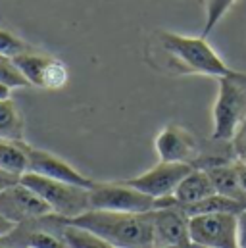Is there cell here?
Instances as JSON below:
<instances>
[{
    "label": "cell",
    "mask_w": 246,
    "mask_h": 248,
    "mask_svg": "<svg viewBox=\"0 0 246 248\" xmlns=\"http://www.w3.org/2000/svg\"><path fill=\"white\" fill-rule=\"evenodd\" d=\"M21 183L31 186L52 210V214L62 219H75L91 210V188L71 185L65 181H56L33 171H25L19 177Z\"/></svg>",
    "instance_id": "cell-4"
},
{
    "label": "cell",
    "mask_w": 246,
    "mask_h": 248,
    "mask_svg": "<svg viewBox=\"0 0 246 248\" xmlns=\"http://www.w3.org/2000/svg\"><path fill=\"white\" fill-rule=\"evenodd\" d=\"M194 170L192 164H179V162H158L154 168H150L148 171L125 179V183L131 186L146 192L148 196L160 200V198H168L173 196L177 185L183 181L186 173H190Z\"/></svg>",
    "instance_id": "cell-8"
},
{
    "label": "cell",
    "mask_w": 246,
    "mask_h": 248,
    "mask_svg": "<svg viewBox=\"0 0 246 248\" xmlns=\"http://www.w3.org/2000/svg\"><path fill=\"white\" fill-rule=\"evenodd\" d=\"M91 210H112L146 214L156 210V198L131 186L125 181L94 183L91 188Z\"/></svg>",
    "instance_id": "cell-5"
},
{
    "label": "cell",
    "mask_w": 246,
    "mask_h": 248,
    "mask_svg": "<svg viewBox=\"0 0 246 248\" xmlns=\"http://www.w3.org/2000/svg\"><path fill=\"white\" fill-rule=\"evenodd\" d=\"M12 87H8V85H4V83H0V100H6V98H10V94H12Z\"/></svg>",
    "instance_id": "cell-26"
},
{
    "label": "cell",
    "mask_w": 246,
    "mask_h": 248,
    "mask_svg": "<svg viewBox=\"0 0 246 248\" xmlns=\"http://www.w3.org/2000/svg\"><path fill=\"white\" fill-rule=\"evenodd\" d=\"M73 225L85 227L102 237L116 248H152L154 247V223L152 212H112V210H89L75 219H67Z\"/></svg>",
    "instance_id": "cell-1"
},
{
    "label": "cell",
    "mask_w": 246,
    "mask_h": 248,
    "mask_svg": "<svg viewBox=\"0 0 246 248\" xmlns=\"http://www.w3.org/2000/svg\"><path fill=\"white\" fill-rule=\"evenodd\" d=\"M152 248H186V247H181V245H156V247Z\"/></svg>",
    "instance_id": "cell-28"
},
{
    "label": "cell",
    "mask_w": 246,
    "mask_h": 248,
    "mask_svg": "<svg viewBox=\"0 0 246 248\" xmlns=\"http://www.w3.org/2000/svg\"><path fill=\"white\" fill-rule=\"evenodd\" d=\"M154 247L156 245H181L190 248L188 217L179 206H164L152 210Z\"/></svg>",
    "instance_id": "cell-11"
},
{
    "label": "cell",
    "mask_w": 246,
    "mask_h": 248,
    "mask_svg": "<svg viewBox=\"0 0 246 248\" xmlns=\"http://www.w3.org/2000/svg\"><path fill=\"white\" fill-rule=\"evenodd\" d=\"M0 212L15 225L52 216L50 206L21 181H15L0 190Z\"/></svg>",
    "instance_id": "cell-7"
},
{
    "label": "cell",
    "mask_w": 246,
    "mask_h": 248,
    "mask_svg": "<svg viewBox=\"0 0 246 248\" xmlns=\"http://www.w3.org/2000/svg\"><path fill=\"white\" fill-rule=\"evenodd\" d=\"M43 221H45V217L19 223L15 227V231L12 235H8L6 239L14 241V243L17 241L21 248H69V245L65 243L63 235H62V225L60 231H54L52 227H45Z\"/></svg>",
    "instance_id": "cell-13"
},
{
    "label": "cell",
    "mask_w": 246,
    "mask_h": 248,
    "mask_svg": "<svg viewBox=\"0 0 246 248\" xmlns=\"http://www.w3.org/2000/svg\"><path fill=\"white\" fill-rule=\"evenodd\" d=\"M0 248H15V247H12L6 237H2V239H0Z\"/></svg>",
    "instance_id": "cell-27"
},
{
    "label": "cell",
    "mask_w": 246,
    "mask_h": 248,
    "mask_svg": "<svg viewBox=\"0 0 246 248\" xmlns=\"http://www.w3.org/2000/svg\"><path fill=\"white\" fill-rule=\"evenodd\" d=\"M215 185L210 177V173L204 168H194L190 173H186L183 181L177 185L173 196L168 198H160L156 200V208H164V206H186V204H194L200 202L212 194H215Z\"/></svg>",
    "instance_id": "cell-12"
},
{
    "label": "cell",
    "mask_w": 246,
    "mask_h": 248,
    "mask_svg": "<svg viewBox=\"0 0 246 248\" xmlns=\"http://www.w3.org/2000/svg\"><path fill=\"white\" fill-rule=\"evenodd\" d=\"M62 235H63L65 243L69 245V248H116L108 241H104L102 237L94 235L92 231L73 225L67 219H63V223H62Z\"/></svg>",
    "instance_id": "cell-19"
},
{
    "label": "cell",
    "mask_w": 246,
    "mask_h": 248,
    "mask_svg": "<svg viewBox=\"0 0 246 248\" xmlns=\"http://www.w3.org/2000/svg\"><path fill=\"white\" fill-rule=\"evenodd\" d=\"M177 206V204H175ZM186 214V217H194V216H204V214H221V212H227V214H241L246 208V204L235 200V198H229L225 194H212L200 202H194V204H186V206H179Z\"/></svg>",
    "instance_id": "cell-16"
},
{
    "label": "cell",
    "mask_w": 246,
    "mask_h": 248,
    "mask_svg": "<svg viewBox=\"0 0 246 248\" xmlns=\"http://www.w3.org/2000/svg\"><path fill=\"white\" fill-rule=\"evenodd\" d=\"M25 152H27V162H29L27 171H33V173H39V175H45V177H50L56 181H65L71 185L87 186V188H92L94 185V181H91L89 177L79 173L75 168H71L67 162H63L62 158L46 152V150L29 146L25 142Z\"/></svg>",
    "instance_id": "cell-10"
},
{
    "label": "cell",
    "mask_w": 246,
    "mask_h": 248,
    "mask_svg": "<svg viewBox=\"0 0 246 248\" xmlns=\"http://www.w3.org/2000/svg\"><path fill=\"white\" fill-rule=\"evenodd\" d=\"M204 170L210 173V177H212V181L215 185V190L219 194H225L229 198H235V200L246 204V190L243 186V181H241L237 164L219 162V164L208 166Z\"/></svg>",
    "instance_id": "cell-14"
},
{
    "label": "cell",
    "mask_w": 246,
    "mask_h": 248,
    "mask_svg": "<svg viewBox=\"0 0 246 248\" xmlns=\"http://www.w3.org/2000/svg\"><path fill=\"white\" fill-rule=\"evenodd\" d=\"M217 81L212 137L215 140H233L246 122V73L235 71Z\"/></svg>",
    "instance_id": "cell-3"
},
{
    "label": "cell",
    "mask_w": 246,
    "mask_h": 248,
    "mask_svg": "<svg viewBox=\"0 0 246 248\" xmlns=\"http://www.w3.org/2000/svg\"><path fill=\"white\" fill-rule=\"evenodd\" d=\"M158 158L162 162H179V164H192L198 158V142L196 137L181 125H166L156 140H154Z\"/></svg>",
    "instance_id": "cell-9"
},
{
    "label": "cell",
    "mask_w": 246,
    "mask_h": 248,
    "mask_svg": "<svg viewBox=\"0 0 246 248\" xmlns=\"http://www.w3.org/2000/svg\"><path fill=\"white\" fill-rule=\"evenodd\" d=\"M190 248H208V247H200V245H190Z\"/></svg>",
    "instance_id": "cell-29"
},
{
    "label": "cell",
    "mask_w": 246,
    "mask_h": 248,
    "mask_svg": "<svg viewBox=\"0 0 246 248\" xmlns=\"http://www.w3.org/2000/svg\"><path fill=\"white\" fill-rule=\"evenodd\" d=\"M27 164L25 140H10L0 137V170L21 177L27 171Z\"/></svg>",
    "instance_id": "cell-17"
},
{
    "label": "cell",
    "mask_w": 246,
    "mask_h": 248,
    "mask_svg": "<svg viewBox=\"0 0 246 248\" xmlns=\"http://www.w3.org/2000/svg\"><path fill=\"white\" fill-rule=\"evenodd\" d=\"M190 245L208 248H239V214H204L188 217Z\"/></svg>",
    "instance_id": "cell-6"
},
{
    "label": "cell",
    "mask_w": 246,
    "mask_h": 248,
    "mask_svg": "<svg viewBox=\"0 0 246 248\" xmlns=\"http://www.w3.org/2000/svg\"><path fill=\"white\" fill-rule=\"evenodd\" d=\"M158 41L162 50L168 54L171 67H175L179 73L208 75L215 79L235 73V69H231L217 56V52L210 46V43L202 35L184 37L171 31H160Z\"/></svg>",
    "instance_id": "cell-2"
},
{
    "label": "cell",
    "mask_w": 246,
    "mask_h": 248,
    "mask_svg": "<svg viewBox=\"0 0 246 248\" xmlns=\"http://www.w3.org/2000/svg\"><path fill=\"white\" fill-rule=\"evenodd\" d=\"M15 227H17V225H15L12 219H8V217L0 212V239H2V237L12 235V233L15 231Z\"/></svg>",
    "instance_id": "cell-24"
},
{
    "label": "cell",
    "mask_w": 246,
    "mask_h": 248,
    "mask_svg": "<svg viewBox=\"0 0 246 248\" xmlns=\"http://www.w3.org/2000/svg\"><path fill=\"white\" fill-rule=\"evenodd\" d=\"M15 181H19V177H15V175H12V173L0 170V190H4L6 186L12 185V183H15Z\"/></svg>",
    "instance_id": "cell-25"
},
{
    "label": "cell",
    "mask_w": 246,
    "mask_h": 248,
    "mask_svg": "<svg viewBox=\"0 0 246 248\" xmlns=\"http://www.w3.org/2000/svg\"><path fill=\"white\" fill-rule=\"evenodd\" d=\"M0 137L23 140V118L12 98L0 100Z\"/></svg>",
    "instance_id": "cell-18"
},
{
    "label": "cell",
    "mask_w": 246,
    "mask_h": 248,
    "mask_svg": "<svg viewBox=\"0 0 246 248\" xmlns=\"http://www.w3.org/2000/svg\"><path fill=\"white\" fill-rule=\"evenodd\" d=\"M237 245L246 248V208L239 214V231H237Z\"/></svg>",
    "instance_id": "cell-23"
},
{
    "label": "cell",
    "mask_w": 246,
    "mask_h": 248,
    "mask_svg": "<svg viewBox=\"0 0 246 248\" xmlns=\"http://www.w3.org/2000/svg\"><path fill=\"white\" fill-rule=\"evenodd\" d=\"M235 2L237 0H206V25L202 29L204 39L215 29V25L225 17V14L231 10Z\"/></svg>",
    "instance_id": "cell-20"
},
{
    "label": "cell",
    "mask_w": 246,
    "mask_h": 248,
    "mask_svg": "<svg viewBox=\"0 0 246 248\" xmlns=\"http://www.w3.org/2000/svg\"><path fill=\"white\" fill-rule=\"evenodd\" d=\"M0 83L8 85L12 89L29 87V81L23 77V73L14 62V58L6 56V54H0Z\"/></svg>",
    "instance_id": "cell-21"
},
{
    "label": "cell",
    "mask_w": 246,
    "mask_h": 248,
    "mask_svg": "<svg viewBox=\"0 0 246 248\" xmlns=\"http://www.w3.org/2000/svg\"><path fill=\"white\" fill-rule=\"evenodd\" d=\"M54 60L56 58L46 56V54H39L33 50H25V52L14 56V62L19 67V71L23 73V77L29 81V85L39 87V89H45L46 75H48Z\"/></svg>",
    "instance_id": "cell-15"
},
{
    "label": "cell",
    "mask_w": 246,
    "mask_h": 248,
    "mask_svg": "<svg viewBox=\"0 0 246 248\" xmlns=\"http://www.w3.org/2000/svg\"><path fill=\"white\" fill-rule=\"evenodd\" d=\"M25 50H31L21 39H17L15 35L8 33V31H2L0 29V54H6V56H17Z\"/></svg>",
    "instance_id": "cell-22"
}]
</instances>
